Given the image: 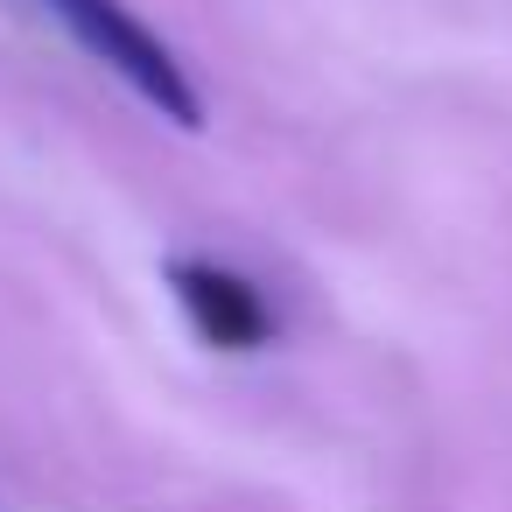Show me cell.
Listing matches in <instances>:
<instances>
[{"instance_id": "1", "label": "cell", "mask_w": 512, "mask_h": 512, "mask_svg": "<svg viewBox=\"0 0 512 512\" xmlns=\"http://www.w3.org/2000/svg\"><path fill=\"white\" fill-rule=\"evenodd\" d=\"M29 8L64 36L78 43L99 71H113L141 106H155L169 127H204V92L190 78V64L176 57V43L127 0H29Z\"/></svg>"}, {"instance_id": "2", "label": "cell", "mask_w": 512, "mask_h": 512, "mask_svg": "<svg viewBox=\"0 0 512 512\" xmlns=\"http://www.w3.org/2000/svg\"><path fill=\"white\" fill-rule=\"evenodd\" d=\"M169 295H176L183 323L211 351H260V344H274V309H267L260 281H246L225 260H204V253L169 260Z\"/></svg>"}]
</instances>
